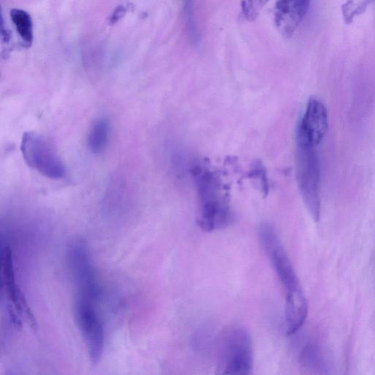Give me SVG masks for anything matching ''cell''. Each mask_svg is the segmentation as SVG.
<instances>
[{"label": "cell", "mask_w": 375, "mask_h": 375, "mask_svg": "<svg viewBox=\"0 0 375 375\" xmlns=\"http://www.w3.org/2000/svg\"><path fill=\"white\" fill-rule=\"evenodd\" d=\"M258 234L286 295V330L288 335H293L301 329L307 317L305 294L275 229L265 223L259 229Z\"/></svg>", "instance_id": "cell-1"}, {"label": "cell", "mask_w": 375, "mask_h": 375, "mask_svg": "<svg viewBox=\"0 0 375 375\" xmlns=\"http://www.w3.org/2000/svg\"><path fill=\"white\" fill-rule=\"evenodd\" d=\"M192 173L200 204L199 227L208 232L227 227L232 223V213L219 177L201 165L193 167Z\"/></svg>", "instance_id": "cell-2"}, {"label": "cell", "mask_w": 375, "mask_h": 375, "mask_svg": "<svg viewBox=\"0 0 375 375\" xmlns=\"http://www.w3.org/2000/svg\"><path fill=\"white\" fill-rule=\"evenodd\" d=\"M253 366V341L249 331L240 326L227 329L220 341L217 374L247 375Z\"/></svg>", "instance_id": "cell-3"}, {"label": "cell", "mask_w": 375, "mask_h": 375, "mask_svg": "<svg viewBox=\"0 0 375 375\" xmlns=\"http://www.w3.org/2000/svg\"><path fill=\"white\" fill-rule=\"evenodd\" d=\"M296 176L304 202L318 222L321 211V172L316 148L297 146Z\"/></svg>", "instance_id": "cell-4"}, {"label": "cell", "mask_w": 375, "mask_h": 375, "mask_svg": "<svg viewBox=\"0 0 375 375\" xmlns=\"http://www.w3.org/2000/svg\"><path fill=\"white\" fill-rule=\"evenodd\" d=\"M21 151L26 164L38 173L51 180L66 177L67 168L58 152L42 135L26 132L21 139Z\"/></svg>", "instance_id": "cell-5"}, {"label": "cell", "mask_w": 375, "mask_h": 375, "mask_svg": "<svg viewBox=\"0 0 375 375\" xmlns=\"http://www.w3.org/2000/svg\"><path fill=\"white\" fill-rule=\"evenodd\" d=\"M97 299L87 296L76 295L74 313L77 325L87 347L90 361L97 365L103 354L105 346V329L96 308Z\"/></svg>", "instance_id": "cell-6"}, {"label": "cell", "mask_w": 375, "mask_h": 375, "mask_svg": "<svg viewBox=\"0 0 375 375\" xmlns=\"http://www.w3.org/2000/svg\"><path fill=\"white\" fill-rule=\"evenodd\" d=\"M328 129L329 114L324 103L316 98H310L297 128V146L317 148Z\"/></svg>", "instance_id": "cell-7"}, {"label": "cell", "mask_w": 375, "mask_h": 375, "mask_svg": "<svg viewBox=\"0 0 375 375\" xmlns=\"http://www.w3.org/2000/svg\"><path fill=\"white\" fill-rule=\"evenodd\" d=\"M69 261L76 293L98 295L94 268L83 241H76L71 244Z\"/></svg>", "instance_id": "cell-8"}, {"label": "cell", "mask_w": 375, "mask_h": 375, "mask_svg": "<svg viewBox=\"0 0 375 375\" xmlns=\"http://www.w3.org/2000/svg\"><path fill=\"white\" fill-rule=\"evenodd\" d=\"M1 282L8 299L14 305L17 312L24 315L30 322L33 329L37 328V322L25 297L16 282L14 261L8 245L2 247L1 251Z\"/></svg>", "instance_id": "cell-9"}, {"label": "cell", "mask_w": 375, "mask_h": 375, "mask_svg": "<svg viewBox=\"0 0 375 375\" xmlns=\"http://www.w3.org/2000/svg\"><path fill=\"white\" fill-rule=\"evenodd\" d=\"M312 0H277L274 10V21L279 33L292 36L306 17Z\"/></svg>", "instance_id": "cell-10"}, {"label": "cell", "mask_w": 375, "mask_h": 375, "mask_svg": "<svg viewBox=\"0 0 375 375\" xmlns=\"http://www.w3.org/2000/svg\"><path fill=\"white\" fill-rule=\"evenodd\" d=\"M110 124L105 119L96 121L90 128L87 137V146L94 154L105 150L108 143Z\"/></svg>", "instance_id": "cell-11"}, {"label": "cell", "mask_w": 375, "mask_h": 375, "mask_svg": "<svg viewBox=\"0 0 375 375\" xmlns=\"http://www.w3.org/2000/svg\"><path fill=\"white\" fill-rule=\"evenodd\" d=\"M10 15L24 45L30 47L33 42V25L30 15L27 11L17 8L12 9Z\"/></svg>", "instance_id": "cell-12"}, {"label": "cell", "mask_w": 375, "mask_h": 375, "mask_svg": "<svg viewBox=\"0 0 375 375\" xmlns=\"http://www.w3.org/2000/svg\"><path fill=\"white\" fill-rule=\"evenodd\" d=\"M300 360L301 364L306 369L317 370L322 367V356L316 345H307L302 353Z\"/></svg>", "instance_id": "cell-13"}, {"label": "cell", "mask_w": 375, "mask_h": 375, "mask_svg": "<svg viewBox=\"0 0 375 375\" xmlns=\"http://www.w3.org/2000/svg\"><path fill=\"white\" fill-rule=\"evenodd\" d=\"M371 0H345L342 6L343 17L346 23L350 24L354 19L363 14Z\"/></svg>", "instance_id": "cell-14"}, {"label": "cell", "mask_w": 375, "mask_h": 375, "mask_svg": "<svg viewBox=\"0 0 375 375\" xmlns=\"http://www.w3.org/2000/svg\"><path fill=\"white\" fill-rule=\"evenodd\" d=\"M269 2V0H243L241 12L245 19L249 21L255 20Z\"/></svg>", "instance_id": "cell-15"}, {"label": "cell", "mask_w": 375, "mask_h": 375, "mask_svg": "<svg viewBox=\"0 0 375 375\" xmlns=\"http://www.w3.org/2000/svg\"><path fill=\"white\" fill-rule=\"evenodd\" d=\"M184 16L187 30L191 40L196 42L198 41V32L195 24V14H193V0H185Z\"/></svg>", "instance_id": "cell-16"}, {"label": "cell", "mask_w": 375, "mask_h": 375, "mask_svg": "<svg viewBox=\"0 0 375 375\" xmlns=\"http://www.w3.org/2000/svg\"><path fill=\"white\" fill-rule=\"evenodd\" d=\"M251 175H252V177L260 182L262 185V189L266 195V193L268 191V183L264 167L260 163L256 164Z\"/></svg>", "instance_id": "cell-17"}, {"label": "cell", "mask_w": 375, "mask_h": 375, "mask_svg": "<svg viewBox=\"0 0 375 375\" xmlns=\"http://www.w3.org/2000/svg\"><path fill=\"white\" fill-rule=\"evenodd\" d=\"M126 12L127 9L123 6L116 8L110 19V24H114L119 22L125 16Z\"/></svg>", "instance_id": "cell-18"}]
</instances>
